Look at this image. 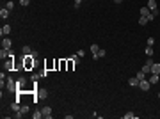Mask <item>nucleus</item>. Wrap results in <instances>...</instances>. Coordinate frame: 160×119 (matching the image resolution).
<instances>
[{
	"label": "nucleus",
	"instance_id": "obj_1",
	"mask_svg": "<svg viewBox=\"0 0 160 119\" xmlns=\"http://www.w3.org/2000/svg\"><path fill=\"white\" fill-rule=\"evenodd\" d=\"M34 64H36V61L32 55H23V69H32Z\"/></svg>",
	"mask_w": 160,
	"mask_h": 119
},
{
	"label": "nucleus",
	"instance_id": "obj_2",
	"mask_svg": "<svg viewBox=\"0 0 160 119\" xmlns=\"http://www.w3.org/2000/svg\"><path fill=\"white\" fill-rule=\"evenodd\" d=\"M16 89H18V87H16V82L13 78H7V91H9V92H14Z\"/></svg>",
	"mask_w": 160,
	"mask_h": 119
},
{
	"label": "nucleus",
	"instance_id": "obj_3",
	"mask_svg": "<svg viewBox=\"0 0 160 119\" xmlns=\"http://www.w3.org/2000/svg\"><path fill=\"white\" fill-rule=\"evenodd\" d=\"M139 87H141V89H142V91H150V87H151V84H150V80H141V82H139Z\"/></svg>",
	"mask_w": 160,
	"mask_h": 119
},
{
	"label": "nucleus",
	"instance_id": "obj_4",
	"mask_svg": "<svg viewBox=\"0 0 160 119\" xmlns=\"http://www.w3.org/2000/svg\"><path fill=\"white\" fill-rule=\"evenodd\" d=\"M11 46H13V41L9 39V38H4V39H2V48H5V50H11Z\"/></svg>",
	"mask_w": 160,
	"mask_h": 119
},
{
	"label": "nucleus",
	"instance_id": "obj_5",
	"mask_svg": "<svg viewBox=\"0 0 160 119\" xmlns=\"http://www.w3.org/2000/svg\"><path fill=\"white\" fill-rule=\"evenodd\" d=\"M148 9L153 13V11H158V5H157V0H148Z\"/></svg>",
	"mask_w": 160,
	"mask_h": 119
},
{
	"label": "nucleus",
	"instance_id": "obj_6",
	"mask_svg": "<svg viewBox=\"0 0 160 119\" xmlns=\"http://www.w3.org/2000/svg\"><path fill=\"white\" fill-rule=\"evenodd\" d=\"M41 112H43V117L44 119H52V109L50 107H44Z\"/></svg>",
	"mask_w": 160,
	"mask_h": 119
},
{
	"label": "nucleus",
	"instance_id": "obj_7",
	"mask_svg": "<svg viewBox=\"0 0 160 119\" xmlns=\"http://www.w3.org/2000/svg\"><path fill=\"white\" fill-rule=\"evenodd\" d=\"M139 82H141V80L137 78V77H132V78L128 80V85H132V87H139Z\"/></svg>",
	"mask_w": 160,
	"mask_h": 119
},
{
	"label": "nucleus",
	"instance_id": "obj_8",
	"mask_svg": "<svg viewBox=\"0 0 160 119\" xmlns=\"http://www.w3.org/2000/svg\"><path fill=\"white\" fill-rule=\"evenodd\" d=\"M150 73H153V75H160V64H151V71Z\"/></svg>",
	"mask_w": 160,
	"mask_h": 119
},
{
	"label": "nucleus",
	"instance_id": "obj_9",
	"mask_svg": "<svg viewBox=\"0 0 160 119\" xmlns=\"http://www.w3.org/2000/svg\"><path fill=\"white\" fill-rule=\"evenodd\" d=\"M9 32H11V27H9V25H4V27L0 29V34H2V38H4V36H7Z\"/></svg>",
	"mask_w": 160,
	"mask_h": 119
},
{
	"label": "nucleus",
	"instance_id": "obj_10",
	"mask_svg": "<svg viewBox=\"0 0 160 119\" xmlns=\"http://www.w3.org/2000/svg\"><path fill=\"white\" fill-rule=\"evenodd\" d=\"M101 57H105V50H103V48H100V50H98V53H96V55H93V59H94V61H96V59H101Z\"/></svg>",
	"mask_w": 160,
	"mask_h": 119
},
{
	"label": "nucleus",
	"instance_id": "obj_11",
	"mask_svg": "<svg viewBox=\"0 0 160 119\" xmlns=\"http://www.w3.org/2000/svg\"><path fill=\"white\" fill-rule=\"evenodd\" d=\"M59 69H61V71H66V69H68V61L62 59V61L59 62Z\"/></svg>",
	"mask_w": 160,
	"mask_h": 119
},
{
	"label": "nucleus",
	"instance_id": "obj_12",
	"mask_svg": "<svg viewBox=\"0 0 160 119\" xmlns=\"http://www.w3.org/2000/svg\"><path fill=\"white\" fill-rule=\"evenodd\" d=\"M7 16H9V9H4V7H2V9H0V18L5 20Z\"/></svg>",
	"mask_w": 160,
	"mask_h": 119
},
{
	"label": "nucleus",
	"instance_id": "obj_13",
	"mask_svg": "<svg viewBox=\"0 0 160 119\" xmlns=\"http://www.w3.org/2000/svg\"><path fill=\"white\" fill-rule=\"evenodd\" d=\"M52 68H55V61H48V62L44 64V69H46V71L52 69Z\"/></svg>",
	"mask_w": 160,
	"mask_h": 119
},
{
	"label": "nucleus",
	"instance_id": "obj_14",
	"mask_svg": "<svg viewBox=\"0 0 160 119\" xmlns=\"http://www.w3.org/2000/svg\"><path fill=\"white\" fill-rule=\"evenodd\" d=\"M75 66H77V64H75V61H73V59H70V61H68V69H66V71H73V68H75Z\"/></svg>",
	"mask_w": 160,
	"mask_h": 119
},
{
	"label": "nucleus",
	"instance_id": "obj_15",
	"mask_svg": "<svg viewBox=\"0 0 160 119\" xmlns=\"http://www.w3.org/2000/svg\"><path fill=\"white\" fill-rule=\"evenodd\" d=\"M11 110H13V112H18V110H20V101L11 103Z\"/></svg>",
	"mask_w": 160,
	"mask_h": 119
},
{
	"label": "nucleus",
	"instance_id": "obj_16",
	"mask_svg": "<svg viewBox=\"0 0 160 119\" xmlns=\"http://www.w3.org/2000/svg\"><path fill=\"white\" fill-rule=\"evenodd\" d=\"M141 14H142V16H146V18H148V14H151V11H150V9H148V7H141Z\"/></svg>",
	"mask_w": 160,
	"mask_h": 119
},
{
	"label": "nucleus",
	"instance_id": "obj_17",
	"mask_svg": "<svg viewBox=\"0 0 160 119\" xmlns=\"http://www.w3.org/2000/svg\"><path fill=\"white\" fill-rule=\"evenodd\" d=\"M98 50H100V46H98L96 43H94V44H91V53H93V55H96V53H98Z\"/></svg>",
	"mask_w": 160,
	"mask_h": 119
},
{
	"label": "nucleus",
	"instance_id": "obj_18",
	"mask_svg": "<svg viewBox=\"0 0 160 119\" xmlns=\"http://www.w3.org/2000/svg\"><path fill=\"white\" fill-rule=\"evenodd\" d=\"M146 55H148V57H153V46L146 44Z\"/></svg>",
	"mask_w": 160,
	"mask_h": 119
},
{
	"label": "nucleus",
	"instance_id": "obj_19",
	"mask_svg": "<svg viewBox=\"0 0 160 119\" xmlns=\"http://www.w3.org/2000/svg\"><path fill=\"white\" fill-rule=\"evenodd\" d=\"M150 84H158V75H153V73H151V77H150Z\"/></svg>",
	"mask_w": 160,
	"mask_h": 119
},
{
	"label": "nucleus",
	"instance_id": "obj_20",
	"mask_svg": "<svg viewBox=\"0 0 160 119\" xmlns=\"http://www.w3.org/2000/svg\"><path fill=\"white\" fill-rule=\"evenodd\" d=\"M21 52H23V55H30V53H32V52H30V46H27V44L21 48Z\"/></svg>",
	"mask_w": 160,
	"mask_h": 119
},
{
	"label": "nucleus",
	"instance_id": "obj_21",
	"mask_svg": "<svg viewBox=\"0 0 160 119\" xmlns=\"http://www.w3.org/2000/svg\"><path fill=\"white\" fill-rule=\"evenodd\" d=\"M135 77H137L139 80H144V78H146V73H144V71L141 69V71H137V75H135Z\"/></svg>",
	"mask_w": 160,
	"mask_h": 119
},
{
	"label": "nucleus",
	"instance_id": "obj_22",
	"mask_svg": "<svg viewBox=\"0 0 160 119\" xmlns=\"http://www.w3.org/2000/svg\"><path fill=\"white\" fill-rule=\"evenodd\" d=\"M146 23H150L148 18H146V16H141V18H139V25H146Z\"/></svg>",
	"mask_w": 160,
	"mask_h": 119
},
{
	"label": "nucleus",
	"instance_id": "obj_23",
	"mask_svg": "<svg viewBox=\"0 0 160 119\" xmlns=\"http://www.w3.org/2000/svg\"><path fill=\"white\" fill-rule=\"evenodd\" d=\"M32 117H34V119H41V117H43V112H41V110H36V112L32 114Z\"/></svg>",
	"mask_w": 160,
	"mask_h": 119
},
{
	"label": "nucleus",
	"instance_id": "obj_24",
	"mask_svg": "<svg viewBox=\"0 0 160 119\" xmlns=\"http://www.w3.org/2000/svg\"><path fill=\"white\" fill-rule=\"evenodd\" d=\"M142 71H144V73L148 75V73L151 71V66H148V64H144V66H142Z\"/></svg>",
	"mask_w": 160,
	"mask_h": 119
},
{
	"label": "nucleus",
	"instance_id": "obj_25",
	"mask_svg": "<svg viewBox=\"0 0 160 119\" xmlns=\"http://www.w3.org/2000/svg\"><path fill=\"white\" fill-rule=\"evenodd\" d=\"M20 112H21V114H27V112H29V105H23V107H20Z\"/></svg>",
	"mask_w": 160,
	"mask_h": 119
},
{
	"label": "nucleus",
	"instance_id": "obj_26",
	"mask_svg": "<svg viewBox=\"0 0 160 119\" xmlns=\"http://www.w3.org/2000/svg\"><path fill=\"white\" fill-rule=\"evenodd\" d=\"M30 4V0H20V5H23V7H27Z\"/></svg>",
	"mask_w": 160,
	"mask_h": 119
},
{
	"label": "nucleus",
	"instance_id": "obj_27",
	"mask_svg": "<svg viewBox=\"0 0 160 119\" xmlns=\"http://www.w3.org/2000/svg\"><path fill=\"white\" fill-rule=\"evenodd\" d=\"M146 44H150V46H153V44H155V39H153V38H148V41H146Z\"/></svg>",
	"mask_w": 160,
	"mask_h": 119
},
{
	"label": "nucleus",
	"instance_id": "obj_28",
	"mask_svg": "<svg viewBox=\"0 0 160 119\" xmlns=\"http://www.w3.org/2000/svg\"><path fill=\"white\" fill-rule=\"evenodd\" d=\"M123 117H124V119H132V117H135V116H133V114H132V112H126V114H124V116H123Z\"/></svg>",
	"mask_w": 160,
	"mask_h": 119
},
{
	"label": "nucleus",
	"instance_id": "obj_29",
	"mask_svg": "<svg viewBox=\"0 0 160 119\" xmlns=\"http://www.w3.org/2000/svg\"><path fill=\"white\" fill-rule=\"evenodd\" d=\"M13 7H14V4H13V2H7V4H5V9H9V11H11Z\"/></svg>",
	"mask_w": 160,
	"mask_h": 119
},
{
	"label": "nucleus",
	"instance_id": "obj_30",
	"mask_svg": "<svg viewBox=\"0 0 160 119\" xmlns=\"http://www.w3.org/2000/svg\"><path fill=\"white\" fill-rule=\"evenodd\" d=\"M153 20H155V14H153V13H151V14H148V21H153Z\"/></svg>",
	"mask_w": 160,
	"mask_h": 119
},
{
	"label": "nucleus",
	"instance_id": "obj_31",
	"mask_svg": "<svg viewBox=\"0 0 160 119\" xmlns=\"http://www.w3.org/2000/svg\"><path fill=\"white\" fill-rule=\"evenodd\" d=\"M71 59H73V61H75V64H78V62H80V57H78V55H77V57H75V55H73V57H71Z\"/></svg>",
	"mask_w": 160,
	"mask_h": 119
},
{
	"label": "nucleus",
	"instance_id": "obj_32",
	"mask_svg": "<svg viewBox=\"0 0 160 119\" xmlns=\"http://www.w3.org/2000/svg\"><path fill=\"white\" fill-rule=\"evenodd\" d=\"M146 64H148V66H151V64H153V61H151V57H148V59H146Z\"/></svg>",
	"mask_w": 160,
	"mask_h": 119
},
{
	"label": "nucleus",
	"instance_id": "obj_33",
	"mask_svg": "<svg viewBox=\"0 0 160 119\" xmlns=\"http://www.w3.org/2000/svg\"><path fill=\"white\" fill-rule=\"evenodd\" d=\"M80 4H82V0H75V7H78Z\"/></svg>",
	"mask_w": 160,
	"mask_h": 119
},
{
	"label": "nucleus",
	"instance_id": "obj_34",
	"mask_svg": "<svg viewBox=\"0 0 160 119\" xmlns=\"http://www.w3.org/2000/svg\"><path fill=\"white\" fill-rule=\"evenodd\" d=\"M114 2H116V4H121V2H123V0H114Z\"/></svg>",
	"mask_w": 160,
	"mask_h": 119
},
{
	"label": "nucleus",
	"instance_id": "obj_35",
	"mask_svg": "<svg viewBox=\"0 0 160 119\" xmlns=\"http://www.w3.org/2000/svg\"><path fill=\"white\" fill-rule=\"evenodd\" d=\"M158 98H160V92H158Z\"/></svg>",
	"mask_w": 160,
	"mask_h": 119
}]
</instances>
